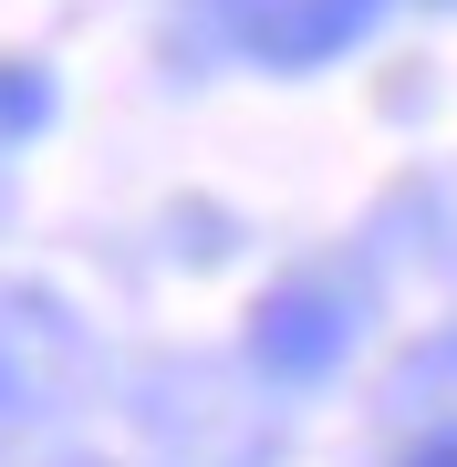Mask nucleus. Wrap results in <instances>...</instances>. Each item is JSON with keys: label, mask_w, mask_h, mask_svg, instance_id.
Returning <instances> with one entry per match:
<instances>
[{"label": "nucleus", "mask_w": 457, "mask_h": 467, "mask_svg": "<svg viewBox=\"0 0 457 467\" xmlns=\"http://www.w3.org/2000/svg\"><path fill=\"white\" fill-rule=\"evenodd\" d=\"M343 343H354V301H343L333 281H281L271 301H260V322H250L260 374H281V384L333 374V364H343Z\"/></svg>", "instance_id": "f257e3e1"}, {"label": "nucleus", "mask_w": 457, "mask_h": 467, "mask_svg": "<svg viewBox=\"0 0 457 467\" xmlns=\"http://www.w3.org/2000/svg\"><path fill=\"white\" fill-rule=\"evenodd\" d=\"M374 11H385V0H281V11L260 21V52H271L281 73H312V63H333V52H354L374 32Z\"/></svg>", "instance_id": "f03ea898"}, {"label": "nucleus", "mask_w": 457, "mask_h": 467, "mask_svg": "<svg viewBox=\"0 0 457 467\" xmlns=\"http://www.w3.org/2000/svg\"><path fill=\"white\" fill-rule=\"evenodd\" d=\"M395 416H457V343H426L395 374Z\"/></svg>", "instance_id": "7ed1b4c3"}, {"label": "nucleus", "mask_w": 457, "mask_h": 467, "mask_svg": "<svg viewBox=\"0 0 457 467\" xmlns=\"http://www.w3.org/2000/svg\"><path fill=\"white\" fill-rule=\"evenodd\" d=\"M52 115V84H42V73H11V63H0V135H32Z\"/></svg>", "instance_id": "20e7f679"}, {"label": "nucleus", "mask_w": 457, "mask_h": 467, "mask_svg": "<svg viewBox=\"0 0 457 467\" xmlns=\"http://www.w3.org/2000/svg\"><path fill=\"white\" fill-rule=\"evenodd\" d=\"M406 467H457V426H447V436H426V447H416Z\"/></svg>", "instance_id": "39448f33"}]
</instances>
